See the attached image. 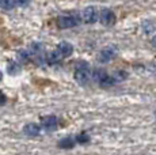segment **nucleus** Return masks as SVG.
<instances>
[{
  "label": "nucleus",
  "mask_w": 156,
  "mask_h": 155,
  "mask_svg": "<svg viewBox=\"0 0 156 155\" xmlns=\"http://www.w3.org/2000/svg\"><path fill=\"white\" fill-rule=\"evenodd\" d=\"M91 78L92 80L98 83L101 87H112V86L115 83V80L113 79V76H110L103 68H95L91 72Z\"/></svg>",
  "instance_id": "f03ea898"
},
{
  "label": "nucleus",
  "mask_w": 156,
  "mask_h": 155,
  "mask_svg": "<svg viewBox=\"0 0 156 155\" xmlns=\"http://www.w3.org/2000/svg\"><path fill=\"white\" fill-rule=\"evenodd\" d=\"M23 132H25V135L31 136V138H35V136L40 135L41 128H40V125H37V124H34V123H30V124H26L25 125V128H23Z\"/></svg>",
  "instance_id": "1a4fd4ad"
},
{
  "label": "nucleus",
  "mask_w": 156,
  "mask_h": 155,
  "mask_svg": "<svg viewBox=\"0 0 156 155\" xmlns=\"http://www.w3.org/2000/svg\"><path fill=\"white\" fill-rule=\"evenodd\" d=\"M61 59H64L61 56V53L58 52V50H52V52H49L46 55V63H49V64H56V63H60L61 61Z\"/></svg>",
  "instance_id": "9d476101"
},
{
  "label": "nucleus",
  "mask_w": 156,
  "mask_h": 155,
  "mask_svg": "<svg viewBox=\"0 0 156 155\" xmlns=\"http://www.w3.org/2000/svg\"><path fill=\"white\" fill-rule=\"evenodd\" d=\"M30 50H31L33 55H40V53L44 50V46L38 42H34V44H31V46H30Z\"/></svg>",
  "instance_id": "f3484780"
},
{
  "label": "nucleus",
  "mask_w": 156,
  "mask_h": 155,
  "mask_svg": "<svg viewBox=\"0 0 156 155\" xmlns=\"http://www.w3.org/2000/svg\"><path fill=\"white\" fill-rule=\"evenodd\" d=\"M4 102H5V95H3L2 93H0V105H3Z\"/></svg>",
  "instance_id": "aec40b11"
},
{
  "label": "nucleus",
  "mask_w": 156,
  "mask_h": 155,
  "mask_svg": "<svg viewBox=\"0 0 156 155\" xmlns=\"http://www.w3.org/2000/svg\"><path fill=\"white\" fill-rule=\"evenodd\" d=\"M117 55V49L114 46H105L101 49V52L98 53V61L102 64H106V63L112 61Z\"/></svg>",
  "instance_id": "7ed1b4c3"
},
{
  "label": "nucleus",
  "mask_w": 156,
  "mask_h": 155,
  "mask_svg": "<svg viewBox=\"0 0 156 155\" xmlns=\"http://www.w3.org/2000/svg\"><path fill=\"white\" fill-rule=\"evenodd\" d=\"M99 20L103 26H112V25H114V22H115V14H114L110 8H103V10L101 11Z\"/></svg>",
  "instance_id": "39448f33"
},
{
  "label": "nucleus",
  "mask_w": 156,
  "mask_h": 155,
  "mask_svg": "<svg viewBox=\"0 0 156 155\" xmlns=\"http://www.w3.org/2000/svg\"><path fill=\"white\" fill-rule=\"evenodd\" d=\"M79 20L76 19V16H72V15H62L57 19V25H58L60 29H71L77 26Z\"/></svg>",
  "instance_id": "20e7f679"
},
{
  "label": "nucleus",
  "mask_w": 156,
  "mask_h": 155,
  "mask_svg": "<svg viewBox=\"0 0 156 155\" xmlns=\"http://www.w3.org/2000/svg\"><path fill=\"white\" fill-rule=\"evenodd\" d=\"M75 139H76V143H80V144H86V143H88V142H90V136L87 135L86 132L79 133V135H77Z\"/></svg>",
  "instance_id": "dca6fc26"
},
{
  "label": "nucleus",
  "mask_w": 156,
  "mask_h": 155,
  "mask_svg": "<svg viewBox=\"0 0 156 155\" xmlns=\"http://www.w3.org/2000/svg\"><path fill=\"white\" fill-rule=\"evenodd\" d=\"M15 5V0H0V7L3 10H11Z\"/></svg>",
  "instance_id": "2eb2a0df"
},
{
  "label": "nucleus",
  "mask_w": 156,
  "mask_h": 155,
  "mask_svg": "<svg viewBox=\"0 0 156 155\" xmlns=\"http://www.w3.org/2000/svg\"><path fill=\"white\" fill-rule=\"evenodd\" d=\"M91 79V70L87 61H79L75 67V80L79 85L86 86Z\"/></svg>",
  "instance_id": "f257e3e1"
},
{
  "label": "nucleus",
  "mask_w": 156,
  "mask_h": 155,
  "mask_svg": "<svg viewBox=\"0 0 156 155\" xmlns=\"http://www.w3.org/2000/svg\"><path fill=\"white\" fill-rule=\"evenodd\" d=\"M112 76H113V79L115 80V83L117 82H122V80H125L128 78V72L126 71H124V70H118V71H115Z\"/></svg>",
  "instance_id": "ddd939ff"
},
{
  "label": "nucleus",
  "mask_w": 156,
  "mask_h": 155,
  "mask_svg": "<svg viewBox=\"0 0 156 155\" xmlns=\"http://www.w3.org/2000/svg\"><path fill=\"white\" fill-rule=\"evenodd\" d=\"M57 50L61 53L62 57H69L73 53V46H72V44L67 42V41H62V42H60L57 45Z\"/></svg>",
  "instance_id": "6e6552de"
},
{
  "label": "nucleus",
  "mask_w": 156,
  "mask_h": 155,
  "mask_svg": "<svg viewBox=\"0 0 156 155\" xmlns=\"http://www.w3.org/2000/svg\"><path fill=\"white\" fill-rule=\"evenodd\" d=\"M3 80V74H2V71H0V82Z\"/></svg>",
  "instance_id": "4be33fe9"
},
{
  "label": "nucleus",
  "mask_w": 156,
  "mask_h": 155,
  "mask_svg": "<svg viewBox=\"0 0 156 155\" xmlns=\"http://www.w3.org/2000/svg\"><path fill=\"white\" fill-rule=\"evenodd\" d=\"M18 57L22 61H26L29 59V53L26 52V50H19V52H18Z\"/></svg>",
  "instance_id": "a211bd4d"
},
{
  "label": "nucleus",
  "mask_w": 156,
  "mask_h": 155,
  "mask_svg": "<svg viewBox=\"0 0 156 155\" xmlns=\"http://www.w3.org/2000/svg\"><path fill=\"white\" fill-rule=\"evenodd\" d=\"M151 44H152V46H155V48H156V35H154V37H152Z\"/></svg>",
  "instance_id": "412c9836"
},
{
  "label": "nucleus",
  "mask_w": 156,
  "mask_h": 155,
  "mask_svg": "<svg viewBox=\"0 0 156 155\" xmlns=\"http://www.w3.org/2000/svg\"><path fill=\"white\" fill-rule=\"evenodd\" d=\"M31 0H15V4L19 5V7H26V5L30 4Z\"/></svg>",
  "instance_id": "6ab92c4d"
},
{
  "label": "nucleus",
  "mask_w": 156,
  "mask_h": 155,
  "mask_svg": "<svg viewBox=\"0 0 156 155\" xmlns=\"http://www.w3.org/2000/svg\"><path fill=\"white\" fill-rule=\"evenodd\" d=\"M57 124H58V121H57L56 116H46V117H44L42 121H41L42 128L49 131V132H53V131L57 129Z\"/></svg>",
  "instance_id": "0eeeda50"
},
{
  "label": "nucleus",
  "mask_w": 156,
  "mask_h": 155,
  "mask_svg": "<svg viewBox=\"0 0 156 155\" xmlns=\"http://www.w3.org/2000/svg\"><path fill=\"white\" fill-rule=\"evenodd\" d=\"M141 29L145 34H151V33L155 30V25H154V22H151V20H144L141 23Z\"/></svg>",
  "instance_id": "4468645a"
},
{
  "label": "nucleus",
  "mask_w": 156,
  "mask_h": 155,
  "mask_svg": "<svg viewBox=\"0 0 156 155\" xmlns=\"http://www.w3.org/2000/svg\"><path fill=\"white\" fill-rule=\"evenodd\" d=\"M154 114H155V118H156V110H155V113H154Z\"/></svg>",
  "instance_id": "5701e85b"
},
{
  "label": "nucleus",
  "mask_w": 156,
  "mask_h": 155,
  "mask_svg": "<svg viewBox=\"0 0 156 155\" xmlns=\"http://www.w3.org/2000/svg\"><path fill=\"white\" fill-rule=\"evenodd\" d=\"M82 19L86 23H95L98 19V11L95 7H87L82 13Z\"/></svg>",
  "instance_id": "423d86ee"
},
{
  "label": "nucleus",
  "mask_w": 156,
  "mask_h": 155,
  "mask_svg": "<svg viewBox=\"0 0 156 155\" xmlns=\"http://www.w3.org/2000/svg\"><path fill=\"white\" fill-rule=\"evenodd\" d=\"M20 71H22V67H20L18 63H14V61H10L7 65V72L10 75H19Z\"/></svg>",
  "instance_id": "f8f14e48"
},
{
  "label": "nucleus",
  "mask_w": 156,
  "mask_h": 155,
  "mask_svg": "<svg viewBox=\"0 0 156 155\" xmlns=\"http://www.w3.org/2000/svg\"><path fill=\"white\" fill-rule=\"evenodd\" d=\"M75 143H76V139L68 136V138H64V139L60 140V142H58V147L60 148H64V150H71V148L75 146Z\"/></svg>",
  "instance_id": "9b49d317"
}]
</instances>
